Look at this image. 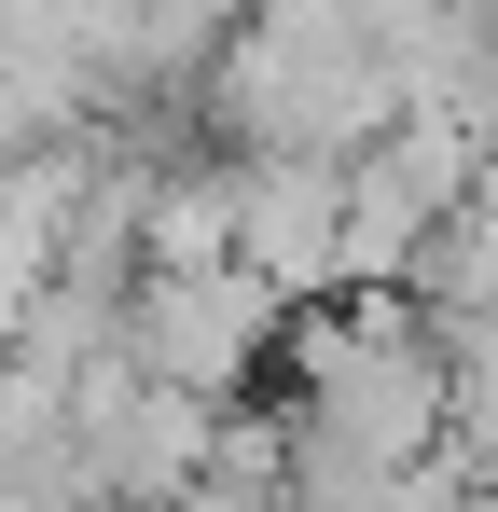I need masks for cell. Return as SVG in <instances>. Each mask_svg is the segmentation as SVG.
<instances>
[{"label":"cell","instance_id":"1","mask_svg":"<svg viewBox=\"0 0 498 512\" xmlns=\"http://www.w3.org/2000/svg\"><path fill=\"white\" fill-rule=\"evenodd\" d=\"M402 0H249L208 56V125L236 153H332L360 167L402 125Z\"/></svg>","mask_w":498,"mask_h":512},{"label":"cell","instance_id":"2","mask_svg":"<svg viewBox=\"0 0 498 512\" xmlns=\"http://www.w3.org/2000/svg\"><path fill=\"white\" fill-rule=\"evenodd\" d=\"M291 346V305L249 277V263H166V277H139L125 291V360L153 374V388H180V402H236V388H263V360Z\"/></svg>","mask_w":498,"mask_h":512},{"label":"cell","instance_id":"3","mask_svg":"<svg viewBox=\"0 0 498 512\" xmlns=\"http://www.w3.org/2000/svg\"><path fill=\"white\" fill-rule=\"evenodd\" d=\"M208 457H222V416L208 402H180V388H153L139 360H97L70 388V471L97 512H166L208 485Z\"/></svg>","mask_w":498,"mask_h":512},{"label":"cell","instance_id":"4","mask_svg":"<svg viewBox=\"0 0 498 512\" xmlns=\"http://www.w3.org/2000/svg\"><path fill=\"white\" fill-rule=\"evenodd\" d=\"M236 263L277 305L346 291V167L332 153H236Z\"/></svg>","mask_w":498,"mask_h":512}]
</instances>
